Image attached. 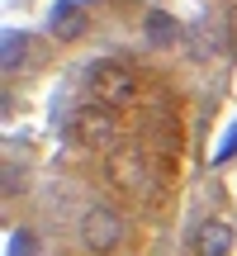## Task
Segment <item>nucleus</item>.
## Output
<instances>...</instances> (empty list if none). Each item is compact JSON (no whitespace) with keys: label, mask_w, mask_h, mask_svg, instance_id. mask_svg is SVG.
I'll return each mask as SVG.
<instances>
[{"label":"nucleus","mask_w":237,"mask_h":256,"mask_svg":"<svg viewBox=\"0 0 237 256\" xmlns=\"http://www.w3.org/2000/svg\"><path fill=\"white\" fill-rule=\"evenodd\" d=\"M110 180L128 200H152V194L162 190V185H156V166H152V156H147L142 147H114L110 152Z\"/></svg>","instance_id":"1"},{"label":"nucleus","mask_w":237,"mask_h":256,"mask_svg":"<svg viewBox=\"0 0 237 256\" xmlns=\"http://www.w3.org/2000/svg\"><path fill=\"white\" fill-rule=\"evenodd\" d=\"M90 90H95L100 104H128L142 90V81H138L133 62H124V57H100V62L90 66Z\"/></svg>","instance_id":"2"},{"label":"nucleus","mask_w":237,"mask_h":256,"mask_svg":"<svg viewBox=\"0 0 237 256\" xmlns=\"http://www.w3.org/2000/svg\"><path fill=\"white\" fill-rule=\"evenodd\" d=\"M72 133H76V142L100 147V152H110L118 142V124H114L110 104H81V110L72 114Z\"/></svg>","instance_id":"3"},{"label":"nucleus","mask_w":237,"mask_h":256,"mask_svg":"<svg viewBox=\"0 0 237 256\" xmlns=\"http://www.w3.org/2000/svg\"><path fill=\"white\" fill-rule=\"evenodd\" d=\"M81 242L90 252H114L124 242V218H118L114 204H90L81 214Z\"/></svg>","instance_id":"4"},{"label":"nucleus","mask_w":237,"mask_h":256,"mask_svg":"<svg viewBox=\"0 0 237 256\" xmlns=\"http://www.w3.org/2000/svg\"><path fill=\"white\" fill-rule=\"evenodd\" d=\"M190 247H194V256H228V252H232V223L204 218L200 228H194Z\"/></svg>","instance_id":"5"},{"label":"nucleus","mask_w":237,"mask_h":256,"mask_svg":"<svg viewBox=\"0 0 237 256\" xmlns=\"http://www.w3.org/2000/svg\"><path fill=\"white\" fill-rule=\"evenodd\" d=\"M48 28H52V38H62V43H72V38L86 34V10L72 5V0H57L52 14H48Z\"/></svg>","instance_id":"6"},{"label":"nucleus","mask_w":237,"mask_h":256,"mask_svg":"<svg viewBox=\"0 0 237 256\" xmlns=\"http://www.w3.org/2000/svg\"><path fill=\"white\" fill-rule=\"evenodd\" d=\"M0 48H5V52H0V62H5V72H14V66L24 62V57H28V48L38 52L34 34H19V28H10V34H5V43H0Z\"/></svg>","instance_id":"7"},{"label":"nucleus","mask_w":237,"mask_h":256,"mask_svg":"<svg viewBox=\"0 0 237 256\" xmlns=\"http://www.w3.org/2000/svg\"><path fill=\"white\" fill-rule=\"evenodd\" d=\"M43 247H38V232H28V228H14L10 232V252L5 256H38Z\"/></svg>","instance_id":"8"},{"label":"nucleus","mask_w":237,"mask_h":256,"mask_svg":"<svg viewBox=\"0 0 237 256\" xmlns=\"http://www.w3.org/2000/svg\"><path fill=\"white\" fill-rule=\"evenodd\" d=\"M185 38L200 48V57H214V52H218V43H214V34H209V28H190Z\"/></svg>","instance_id":"9"},{"label":"nucleus","mask_w":237,"mask_h":256,"mask_svg":"<svg viewBox=\"0 0 237 256\" xmlns=\"http://www.w3.org/2000/svg\"><path fill=\"white\" fill-rule=\"evenodd\" d=\"M147 28H152V38H171V19H166V14H152Z\"/></svg>","instance_id":"10"}]
</instances>
